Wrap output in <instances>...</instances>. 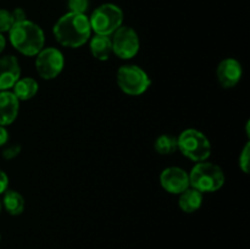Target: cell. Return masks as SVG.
<instances>
[{
  "mask_svg": "<svg viewBox=\"0 0 250 249\" xmlns=\"http://www.w3.org/2000/svg\"><path fill=\"white\" fill-rule=\"evenodd\" d=\"M177 149L189 160L200 163L210 158L211 143L203 132L195 128H187L177 137Z\"/></svg>",
  "mask_w": 250,
  "mask_h": 249,
  "instance_id": "277c9868",
  "label": "cell"
},
{
  "mask_svg": "<svg viewBox=\"0 0 250 249\" xmlns=\"http://www.w3.org/2000/svg\"><path fill=\"white\" fill-rule=\"evenodd\" d=\"M116 82L125 94L132 97L144 94L151 84L148 73L137 65L121 66L116 72Z\"/></svg>",
  "mask_w": 250,
  "mask_h": 249,
  "instance_id": "8992f818",
  "label": "cell"
},
{
  "mask_svg": "<svg viewBox=\"0 0 250 249\" xmlns=\"http://www.w3.org/2000/svg\"><path fill=\"white\" fill-rule=\"evenodd\" d=\"M154 149L160 155H171L176 153L177 149V137L171 134H161L154 142Z\"/></svg>",
  "mask_w": 250,
  "mask_h": 249,
  "instance_id": "e0dca14e",
  "label": "cell"
},
{
  "mask_svg": "<svg viewBox=\"0 0 250 249\" xmlns=\"http://www.w3.org/2000/svg\"><path fill=\"white\" fill-rule=\"evenodd\" d=\"M20 110V102L10 90L0 92V124L9 126L17 119Z\"/></svg>",
  "mask_w": 250,
  "mask_h": 249,
  "instance_id": "7c38bea8",
  "label": "cell"
},
{
  "mask_svg": "<svg viewBox=\"0 0 250 249\" xmlns=\"http://www.w3.org/2000/svg\"><path fill=\"white\" fill-rule=\"evenodd\" d=\"M53 33L60 45L71 49L80 48L89 41L92 34L89 19L84 14L68 11L54 24Z\"/></svg>",
  "mask_w": 250,
  "mask_h": 249,
  "instance_id": "6da1fadb",
  "label": "cell"
},
{
  "mask_svg": "<svg viewBox=\"0 0 250 249\" xmlns=\"http://www.w3.org/2000/svg\"><path fill=\"white\" fill-rule=\"evenodd\" d=\"M11 16H12V20H14V23L27 20L26 11H24V10L22 9V7H16V9L12 10V11H11Z\"/></svg>",
  "mask_w": 250,
  "mask_h": 249,
  "instance_id": "7402d4cb",
  "label": "cell"
},
{
  "mask_svg": "<svg viewBox=\"0 0 250 249\" xmlns=\"http://www.w3.org/2000/svg\"><path fill=\"white\" fill-rule=\"evenodd\" d=\"M88 19L90 29L95 34L110 37L122 26L124 12L115 4H103L98 6Z\"/></svg>",
  "mask_w": 250,
  "mask_h": 249,
  "instance_id": "5b68a950",
  "label": "cell"
},
{
  "mask_svg": "<svg viewBox=\"0 0 250 249\" xmlns=\"http://www.w3.org/2000/svg\"><path fill=\"white\" fill-rule=\"evenodd\" d=\"M12 24H14V20H12L11 11L0 9V34L5 33V32H9Z\"/></svg>",
  "mask_w": 250,
  "mask_h": 249,
  "instance_id": "ac0fdd59",
  "label": "cell"
},
{
  "mask_svg": "<svg viewBox=\"0 0 250 249\" xmlns=\"http://www.w3.org/2000/svg\"><path fill=\"white\" fill-rule=\"evenodd\" d=\"M21 150H22L21 144L12 143V144H9V145L4 146L1 155L5 160H12V159L17 158V156L21 154Z\"/></svg>",
  "mask_w": 250,
  "mask_h": 249,
  "instance_id": "ffe728a7",
  "label": "cell"
},
{
  "mask_svg": "<svg viewBox=\"0 0 250 249\" xmlns=\"http://www.w3.org/2000/svg\"><path fill=\"white\" fill-rule=\"evenodd\" d=\"M5 46H6V41H5V37L2 34H0V54L4 51Z\"/></svg>",
  "mask_w": 250,
  "mask_h": 249,
  "instance_id": "d4e9b609",
  "label": "cell"
},
{
  "mask_svg": "<svg viewBox=\"0 0 250 249\" xmlns=\"http://www.w3.org/2000/svg\"><path fill=\"white\" fill-rule=\"evenodd\" d=\"M68 10L75 14H84L89 7V0H68Z\"/></svg>",
  "mask_w": 250,
  "mask_h": 249,
  "instance_id": "44dd1931",
  "label": "cell"
},
{
  "mask_svg": "<svg viewBox=\"0 0 250 249\" xmlns=\"http://www.w3.org/2000/svg\"><path fill=\"white\" fill-rule=\"evenodd\" d=\"M112 53L122 60H129L138 54L141 48L138 33L132 27L121 26L114 32L111 39Z\"/></svg>",
  "mask_w": 250,
  "mask_h": 249,
  "instance_id": "ba28073f",
  "label": "cell"
},
{
  "mask_svg": "<svg viewBox=\"0 0 250 249\" xmlns=\"http://www.w3.org/2000/svg\"><path fill=\"white\" fill-rule=\"evenodd\" d=\"M11 45L26 56H36L45 44V37L41 27L29 20L16 22L9 31Z\"/></svg>",
  "mask_w": 250,
  "mask_h": 249,
  "instance_id": "7a4b0ae2",
  "label": "cell"
},
{
  "mask_svg": "<svg viewBox=\"0 0 250 249\" xmlns=\"http://www.w3.org/2000/svg\"><path fill=\"white\" fill-rule=\"evenodd\" d=\"M21 76V67L16 56L0 58V92L10 90Z\"/></svg>",
  "mask_w": 250,
  "mask_h": 249,
  "instance_id": "8fae6325",
  "label": "cell"
},
{
  "mask_svg": "<svg viewBox=\"0 0 250 249\" xmlns=\"http://www.w3.org/2000/svg\"><path fill=\"white\" fill-rule=\"evenodd\" d=\"M65 59L59 49L43 48L36 55V71L43 80L50 81L58 77L63 70Z\"/></svg>",
  "mask_w": 250,
  "mask_h": 249,
  "instance_id": "52a82bcc",
  "label": "cell"
},
{
  "mask_svg": "<svg viewBox=\"0 0 250 249\" xmlns=\"http://www.w3.org/2000/svg\"><path fill=\"white\" fill-rule=\"evenodd\" d=\"M203 200H204L203 193L194 188L188 187L187 189L178 194V207L183 212L192 214L200 209V207L203 205Z\"/></svg>",
  "mask_w": 250,
  "mask_h": 249,
  "instance_id": "4fadbf2b",
  "label": "cell"
},
{
  "mask_svg": "<svg viewBox=\"0 0 250 249\" xmlns=\"http://www.w3.org/2000/svg\"><path fill=\"white\" fill-rule=\"evenodd\" d=\"M242 76H243V67H242V63L236 59H224L217 65V82L225 89H231V88L236 87L239 81L242 80Z\"/></svg>",
  "mask_w": 250,
  "mask_h": 249,
  "instance_id": "30bf717a",
  "label": "cell"
},
{
  "mask_svg": "<svg viewBox=\"0 0 250 249\" xmlns=\"http://www.w3.org/2000/svg\"><path fill=\"white\" fill-rule=\"evenodd\" d=\"M0 211H1V200H0Z\"/></svg>",
  "mask_w": 250,
  "mask_h": 249,
  "instance_id": "484cf974",
  "label": "cell"
},
{
  "mask_svg": "<svg viewBox=\"0 0 250 249\" xmlns=\"http://www.w3.org/2000/svg\"><path fill=\"white\" fill-rule=\"evenodd\" d=\"M7 186H9V177H7L6 173L0 168V194H2V193L7 189Z\"/></svg>",
  "mask_w": 250,
  "mask_h": 249,
  "instance_id": "603a6c76",
  "label": "cell"
},
{
  "mask_svg": "<svg viewBox=\"0 0 250 249\" xmlns=\"http://www.w3.org/2000/svg\"><path fill=\"white\" fill-rule=\"evenodd\" d=\"M7 142H9V132H7L6 127L0 124V146L6 145Z\"/></svg>",
  "mask_w": 250,
  "mask_h": 249,
  "instance_id": "cb8c5ba5",
  "label": "cell"
},
{
  "mask_svg": "<svg viewBox=\"0 0 250 249\" xmlns=\"http://www.w3.org/2000/svg\"><path fill=\"white\" fill-rule=\"evenodd\" d=\"M1 207L12 216L21 215L24 210V199L17 190L6 189L2 193Z\"/></svg>",
  "mask_w": 250,
  "mask_h": 249,
  "instance_id": "2e32d148",
  "label": "cell"
},
{
  "mask_svg": "<svg viewBox=\"0 0 250 249\" xmlns=\"http://www.w3.org/2000/svg\"><path fill=\"white\" fill-rule=\"evenodd\" d=\"M249 158H250V143L249 142H247V143L244 144L243 149L241 150V154H239V158H238L239 168H241L244 173L249 172Z\"/></svg>",
  "mask_w": 250,
  "mask_h": 249,
  "instance_id": "d6986e66",
  "label": "cell"
},
{
  "mask_svg": "<svg viewBox=\"0 0 250 249\" xmlns=\"http://www.w3.org/2000/svg\"><path fill=\"white\" fill-rule=\"evenodd\" d=\"M159 181H160L161 187L171 194H180L188 187H190L188 172L177 166L166 167L165 170L161 171Z\"/></svg>",
  "mask_w": 250,
  "mask_h": 249,
  "instance_id": "9c48e42d",
  "label": "cell"
},
{
  "mask_svg": "<svg viewBox=\"0 0 250 249\" xmlns=\"http://www.w3.org/2000/svg\"><path fill=\"white\" fill-rule=\"evenodd\" d=\"M89 50L94 59L99 61H106L112 54L111 38L107 36L94 34L89 38Z\"/></svg>",
  "mask_w": 250,
  "mask_h": 249,
  "instance_id": "5bb4252c",
  "label": "cell"
},
{
  "mask_svg": "<svg viewBox=\"0 0 250 249\" xmlns=\"http://www.w3.org/2000/svg\"><path fill=\"white\" fill-rule=\"evenodd\" d=\"M11 89L15 97L19 99V102H26V100H29L36 97L39 90V85L34 78L20 77Z\"/></svg>",
  "mask_w": 250,
  "mask_h": 249,
  "instance_id": "9a60e30c",
  "label": "cell"
},
{
  "mask_svg": "<svg viewBox=\"0 0 250 249\" xmlns=\"http://www.w3.org/2000/svg\"><path fill=\"white\" fill-rule=\"evenodd\" d=\"M189 175V186L200 193H212L225 185V172L219 165L210 161H200L192 167Z\"/></svg>",
  "mask_w": 250,
  "mask_h": 249,
  "instance_id": "3957f363",
  "label": "cell"
}]
</instances>
